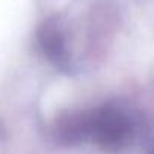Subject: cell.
<instances>
[{"mask_svg": "<svg viewBox=\"0 0 154 154\" xmlns=\"http://www.w3.org/2000/svg\"><path fill=\"white\" fill-rule=\"evenodd\" d=\"M146 154H154V145H152V146L148 149V152H146Z\"/></svg>", "mask_w": 154, "mask_h": 154, "instance_id": "cell-3", "label": "cell"}, {"mask_svg": "<svg viewBox=\"0 0 154 154\" xmlns=\"http://www.w3.org/2000/svg\"><path fill=\"white\" fill-rule=\"evenodd\" d=\"M39 44L44 53L50 57V60L59 65H62L66 60L65 41L59 27L54 23H45L42 26V29L39 30Z\"/></svg>", "mask_w": 154, "mask_h": 154, "instance_id": "cell-2", "label": "cell"}, {"mask_svg": "<svg viewBox=\"0 0 154 154\" xmlns=\"http://www.w3.org/2000/svg\"><path fill=\"white\" fill-rule=\"evenodd\" d=\"M133 137L130 119L113 107H103L91 113L89 140L101 149L118 151L125 148Z\"/></svg>", "mask_w": 154, "mask_h": 154, "instance_id": "cell-1", "label": "cell"}]
</instances>
